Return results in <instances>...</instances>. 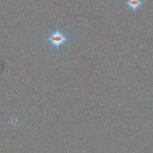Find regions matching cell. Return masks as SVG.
Instances as JSON below:
<instances>
[{"mask_svg":"<svg viewBox=\"0 0 153 153\" xmlns=\"http://www.w3.org/2000/svg\"><path fill=\"white\" fill-rule=\"evenodd\" d=\"M72 39V38L71 36L65 35L63 32L59 30V27H57V29L48 36L46 41L49 42L51 45L56 48L57 51H58L60 45H63L67 40H70Z\"/></svg>","mask_w":153,"mask_h":153,"instance_id":"cell-1","label":"cell"},{"mask_svg":"<svg viewBox=\"0 0 153 153\" xmlns=\"http://www.w3.org/2000/svg\"><path fill=\"white\" fill-rule=\"evenodd\" d=\"M143 4L142 0H127V5L134 11L138 10Z\"/></svg>","mask_w":153,"mask_h":153,"instance_id":"cell-2","label":"cell"},{"mask_svg":"<svg viewBox=\"0 0 153 153\" xmlns=\"http://www.w3.org/2000/svg\"><path fill=\"white\" fill-rule=\"evenodd\" d=\"M20 120L19 117L16 115H13L10 117L8 120V124L9 125L13 128H16L18 127L20 124Z\"/></svg>","mask_w":153,"mask_h":153,"instance_id":"cell-3","label":"cell"}]
</instances>
